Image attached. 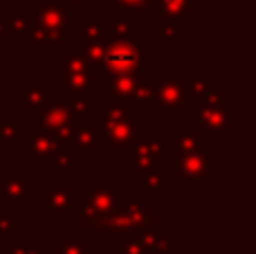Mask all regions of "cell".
<instances>
[{
    "instance_id": "obj_1",
    "label": "cell",
    "mask_w": 256,
    "mask_h": 254,
    "mask_svg": "<svg viewBox=\"0 0 256 254\" xmlns=\"http://www.w3.org/2000/svg\"><path fill=\"white\" fill-rule=\"evenodd\" d=\"M99 133L102 153L126 151L144 133V112L132 108L130 104L108 102L90 120Z\"/></svg>"
},
{
    "instance_id": "obj_2",
    "label": "cell",
    "mask_w": 256,
    "mask_h": 254,
    "mask_svg": "<svg viewBox=\"0 0 256 254\" xmlns=\"http://www.w3.org/2000/svg\"><path fill=\"white\" fill-rule=\"evenodd\" d=\"M124 187L122 182L115 184H92L86 182L81 187V210L76 212V216L72 218L70 234H79L90 241L92 234L102 228V223L115 212V207L120 205Z\"/></svg>"
},
{
    "instance_id": "obj_3",
    "label": "cell",
    "mask_w": 256,
    "mask_h": 254,
    "mask_svg": "<svg viewBox=\"0 0 256 254\" xmlns=\"http://www.w3.org/2000/svg\"><path fill=\"white\" fill-rule=\"evenodd\" d=\"M146 207H148V202H146L144 194H122L120 205L104 220L102 228L92 234L90 243L115 248L124 238L132 236L137 230L146 225Z\"/></svg>"
},
{
    "instance_id": "obj_4",
    "label": "cell",
    "mask_w": 256,
    "mask_h": 254,
    "mask_svg": "<svg viewBox=\"0 0 256 254\" xmlns=\"http://www.w3.org/2000/svg\"><path fill=\"white\" fill-rule=\"evenodd\" d=\"M43 192V232L52 238L70 234L72 218L81 210V196L68 182H45Z\"/></svg>"
},
{
    "instance_id": "obj_5",
    "label": "cell",
    "mask_w": 256,
    "mask_h": 254,
    "mask_svg": "<svg viewBox=\"0 0 256 254\" xmlns=\"http://www.w3.org/2000/svg\"><path fill=\"white\" fill-rule=\"evenodd\" d=\"M196 115V124L202 130L204 142H222L236 128L234 102L225 97V92L214 90L207 99L191 108Z\"/></svg>"
},
{
    "instance_id": "obj_6",
    "label": "cell",
    "mask_w": 256,
    "mask_h": 254,
    "mask_svg": "<svg viewBox=\"0 0 256 254\" xmlns=\"http://www.w3.org/2000/svg\"><path fill=\"white\" fill-rule=\"evenodd\" d=\"M72 128H74V120L70 115L66 92H54L40 110L32 112V130L50 135L58 146L68 151H70Z\"/></svg>"
},
{
    "instance_id": "obj_7",
    "label": "cell",
    "mask_w": 256,
    "mask_h": 254,
    "mask_svg": "<svg viewBox=\"0 0 256 254\" xmlns=\"http://www.w3.org/2000/svg\"><path fill=\"white\" fill-rule=\"evenodd\" d=\"M144 54L142 43L132 38H106L104 48V76H142Z\"/></svg>"
},
{
    "instance_id": "obj_8",
    "label": "cell",
    "mask_w": 256,
    "mask_h": 254,
    "mask_svg": "<svg viewBox=\"0 0 256 254\" xmlns=\"http://www.w3.org/2000/svg\"><path fill=\"white\" fill-rule=\"evenodd\" d=\"M153 90L158 110H162L164 122L171 124L176 122L178 112H191L189 102H186V88H184V72H164L158 70L153 74Z\"/></svg>"
},
{
    "instance_id": "obj_9",
    "label": "cell",
    "mask_w": 256,
    "mask_h": 254,
    "mask_svg": "<svg viewBox=\"0 0 256 254\" xmlns=\"http://www.w3.org/2000/svg\"><path fill=\"white\" fill-rule=\"evenodd\" d=\"M166 156V140L160 130L153 133H142L137 142L124 151V171L135 174V171H148L153 166H160Z\"/></svg>"
},
{
    "instance_id": "obj_10",
    "label": "cell",
    "mask_w": 256,
    "mask_h": 254,
    "mask_svg": "<svg viewBox=\"0 0 256 254\" xmlns=\"http://www.w3.org/2000/svg\"><path fill=\"white\" fill-rule=\"evenodd\" d=\"M32 27L70 38L72 36V7L63 0H32Z\"/></svg>"
},
{
    "instance_id": "obj_11",
    "label": "cell",
    "mask_w": 256,
    "mask_h": 254,
    "mask_svg": "<svg viewBox=\"0 0 256 254\" xmlns=\"http://www.w3.org/2000/svg\"><path fill=\"white\" fill-rule=\"evenodd\" d=\"M54 70L63 72V90L66 94H94L90 70L86 66L84 56L76 50H66L56 61H52Z\"/></svg>"
},
{
    "instance_id": "obj_12",
    "label": "cell",
    "mask_w": 256,
    "mask_h": 254,
    "mask_svg": "<svg viewBox=\"0 0 256 254\" xmlns=\"http://www.w3.org/2000/svg\"><path fill=\"white\" fill-rule=\"evenodd\" d=\"M196 207L194 205H176V202H166V205H150L146 207V225H158L168 234H182L186 225L194 223Z\"/></svg>"
},
{
    "instance_id": "obj_13",
    "label": "cell",
    "mask_w": 256,
    "mask_h": 254,
    "mask_svg": "<svg viewBox=\"0 0 256 254\" xmlns=\"http://www.w3.org/2000/svg\"><path fill=\"white\" fill-rule=\"evenodd\" d=\"M214 162H216V156L209 151L196 153V156H180V158H176V164H173V180L178 184L214 182L216 180V176H214Z\"/></svg>"
},
{
    "instance_id": "obj_14",
    "label": "cell",
    "mask_w": 256,
    "mask_h": 254,
    "mask_svg": "<svg viewBox=\"0 0 256 254\" xmlns=\"http://www.w3.org/2000/svg\"><path fill=\"white\" fill-rule=\"evenodd\" d=\"M58 144L50 135L38 133V130H27L20 135V158L22 162L32 164H50L52 158L58 153Z\"/></svg>"
},
{
    "instance_id": "obj_15",
    "label": "cell",
    "mask_w": 256,
    "mask_h": 254,
    "mask_svg": "<svg viewBox=\"0 0 256 254\" xmlns=\"http://www.w3.org/2000/svg\"><path fill=\"white\" fill-rule=\"evenodd\" d=\"M0 196L9 205H30L32 202V176L30 174H2L0 176Z\"/></svg>"
},
{
    "instance_id": "obj_16",
    "label": "cell",
    "mask_w": 256,
    "mask_h": 254,
    "mask_svg": "<svg viewBox=\"0 0 256 254\" xmlns=\"http://www.w3.org/2000/svg\"><path fill=\"white\" fill-rule=\"evenodd\" d=\"M196 16V0H150L153 20L186 22Z\"/></svg>"
},
{
    "instance_id": "obj_17",
    "label": "cell",
    "mask_w": 256,
    "mask_h": 254,
    "mask_svg": "<svg viewBox=\"0 0 256 254\" xmlns=\"http://www.w3.org/2000/svg\"><path fill=\"white\" fill-rule=\"evenodd\" d=\"M54 86L50 79H27L20 84V108L25 112H36L50 102L54 94Z\"/></svg>"
},
{
    "instance_id": "obj_18",
    "label": "cell",
    "mask_w": 256,
    "mask_h": 254,
    "mask_svg": "<svg viewBox=\"0 0 256 254\" xmlns=\"http://www.w3.org/2000/svg\"><path fill=\"white\" fill-rule=\"evenodd\" d=\"M204 138H202V130H200V126L196 124V122H191V124L184 126V130H180V133L176 135V138L171 140V142L166 144V151L173 153L176 158L180 156H196V153H204L207 148H204Z\"/></svg>"
},
{
    "instance_id": "obj_19",
    "label": "cell",
    "mask_w": 256,
    "mask_h": 254,
    "mask_svg": "<svg viewBox=\"0 0 256 254\" xmlns=\"http://www.w3.org/2000/svg\"><path fill=\"white\" fill-rule=\"evenodd\" d=\"M140 81H142V76H104V81H102L104 104H108V102L130 104Z\"/></svg>"
},
{
    "instance_id": "obj_20",
    "label": "cell",
    "mask_w": 256,
    "mask_h": 254,
    "mask_svg": "<svg viewBox=\"0 0 256 254\" xmlns=\"http://www.w3.org/2000/svg\"><path fill=\"white\" fill-rule=\"evenodd\" d=\"M104 9L112 12V18L144 20L150 18V0H102Z\"/></svg>"
},
{
    "instance_id": "obj_21",
    "label": "cell",
    "mask_w": 256,
    "mask_h": 254,
    "mask_svg": "<svg viewBox=\"0 0 256 254\" xmlns=\"http://www.w3.org/2000/svg\"><path fill=\"white\" fill-rule=\"evenodd\" d=\"M184 88H186V102L189 108L207 99L216 90L214 86V72H184Z\"/></svg>"
},
{
    "instance_id": "obj_22",
    "label": "cell",
    "mask_w": 256,
    "mask_h": 254,
    "mask_svg": "<svg viewBox=\"0 0 256 254\" xmlns=\"http://www.w3.org/2000/svg\"><path fill=\"white\" fill-rule=\"evenodd\" d=\"M135 236L144 243V248L150 254H173V250H176L171 234L164 232L158 225H144V228H140L135 232Z\"/></svg>"
},
{
    "instance_id": "obj_23",
    "label": "cell",
    "mask_w": 256,
    "mask_h": 254,
    "mask_svg": "<svg viewBox=\"0 0 256 254\" xmlns=\"http://www.w3.org/2000/svg\"><path fill=\"white\" fill-rule=\"evenodd\" d=\"M70 151L72 153L102 151L99 133H97L92 122H79V124H74V128H72V140H70Z\"/></svg>"
},
{
    "instance_id": "obj_24",
    "label": "cell",
    "mask_w": 256,
    "mask_h": 254,
    "mask_svg": "<svg viewBox=\"0 0 256 254\" xmlns=\"http://www.w3.org/2000/svg\"><path fill=\"white\" fill-rule=\"evenodd\" d=\"M153 36L164 45V50H173L178 40L186 36L184 22L176 20H153Z\"/></svg>"
},
{
    "instance_id": "obj_25",
    "label": "cell",
    "mask_w": 256,
    "mask_h": 254,
    "mask_svg": "<svg viewBox=\"0 0 256 254\" xmlns=\"http://www.w3.org/2000/svg\"><path fill=\"white\" fill-rule=\"evenodd\" d=\"M92 243L79 234H66V236L52 238V252L50 254H92Z\"/></svg>"
},
{
    "instance_id": "obj_26",
    "label": "cell",
    "mask_w": 256,
    "mask_h": 254,
    "mask_svg": "<svg viewBox=\"0 0 256 254\" xmlns=\"http://www.w3.org/2000/svg\"><path fill=\"white\" fill-rule=\"evenodd\" d=\"M32 34V14L30 9H12L7 18V38L27 40Z\"/></svg>"
},
{
    "instance_id": "obj_27",
    "label": "cell",
    "mask_w": 256,
    "mask_h": 254,
    "mask_svg": "<svg viewBox=\"0 0 256 254\" xmlns=\"http://www.w3.org/2000/svg\"><path fill=\"white\" fill-rule=\"evenodd\" d=\"M132 182L135 184H144V189L148 194H162L164 192V166H153L148 171H135Z\"/></svg>"
},
{
    "instance_id": "obj_28",
    "label": "cell",
    "mask_w": 256,
    "mask_h": 254,
    "mask_svg": "<svg viewBox=\"0 0 256 254\" xmlns=\"http://www.w3.org/2000/svg\"><path fill=\"white\" fill-rule=\"evenodd\" d=\"M68 106H70V115L74 120V124L90 122L94 115L92 94H68Z\"/></svg>"
},
{
    "instance_id": "obj_29",
    "label": "cell",
    "mask_w": 256,
    "mask_h": 254,
    "mask_svg": "<svg viewBox=\"0 0 256 254\" xmlns=\"http://www.w3.org/2000/svg\"><path fill=\"white\" fill-rule=\"evenodd\" d=\"M130 106L137 108L140 112H155L158 110V102H155V90H153V84L142 79L140 86H137L135 94L130 99Z\"/></svg>"
},
{
    "instance_id": "obj_30",
    "label": "cell",
    "mask_w": 256,
    "mask_h": 254,
    "mask_svg": "<svg viewBox=\"0 0 256 254\" xmlns=\"http://www.w3.org/2000/svg\"><path fill=\"white\" fill-rule=\"evenodd\" d=\"M30 45L32 50H61L63 43H66V38L58 34H54V32H45V30H36V27H32V34H30Z\"/></svg>"
},
{
    "instance_id": "obj_31",
    "label": "cell",
    "mask_w": 256,
    "mask_h": 254,
    "mask_svg": "<svg viewBox=\"0 0 256 254\" xmlns=\"http://www.w3.org/2000/svg\"><path fill=\"white\" fill-rule=\"evenodd\" d=\"M20 135H22L20 124L12 120V112L4 110L0 115V142H16V140H20Z\"/></svg>"
},
{
    "instance_id": "obj_32",
    "label": "cell",
    "mask_w": 256,
    "mask_h": 254,
    "mask_svg": "<svg viewBox=\"0 0 256 254\" xmlns=\"http://www.w3.org/2000/svg\"><path fill=\"white\" fill-rule=\"evenodd\" d=\"M0 254H43V252L32 243L30 236L20 234V236H16L12 243H7V246L0 250Z\"/></svg>"
},
{
    "instance_id": "obj_33",
    "label": "cell",
    "mask_w": 256,
    "mask_h": 254,
    "mask_svg": "<svg viewBox=\"0 0 256 254\" xmlns=\"http://www.w3.org/2000/svg\"><path fill=\"white\" fill-rule=\"evenodd\" d=\"M0 236L7 238V241H14L16 236H20V218H18V214L9 212V214H4L0 218Z\"/></svg>"
},
{
    "instance_id": "obj_34",
    "label": "cell",
    "mask_w": 256,
    "mask_h": 254,
    "mask_svg": "<svg viewBox=\"0 0 256 254\" xmlns=\"http://www.w3.org/2000/svg\"><path fill=\"white\" fill-rule=\"evenodd\" d=\"M108 36H112V38H132L135 36V25H132V20L110 18L108 20Z\"/></svg>"
},
{
    "instance_id": "obj_35",
    "label": "cell",
    "mask_w": 256,
    "mask_h": 254,
    "mask_svg": "<svg viewBox=\"0 0 256 254\" xmlns=\"http://www.w3.org/2000/svg\"><path fill=\"white\" fill-rule=\"evenodd\" d=\"M72 156L74 153L68 151V148H58V153L52 158V162H50V169H52V174H68V171L72 169Z\"/></svg>"
},
{
    "instance_id": "obj_36",
    "label": "cell",
    "mask_w": 256,
    "mask_h": 254,
    "mask_svg": "<svg viewBox=\"0 0 256 254\" xmlns=\"http://www.w3.org/2000/svg\"><path fill=\"white\" fill-rule=\"evenodd\" d=\"M115 254H150V252L146 250L144 243H142L140 238L132 234V236L124 238L122 243H117V246H115Z\"/></svg>"
},
{
    "instance_id": "obj_37",
    "label": "cell",
    "mask_w": 256,
    "mask_h": 254,
    "mask_svg": "<svg viewBox=\"0 0 256 254\" xmlns=\"http://www.w3.org/2000/svg\"><path fill=\"white\" fill-rule=\"evenodd\" d=\"M63 2H68L70 7H79V9H86V12H90L94 4V0H63Z\"/></svg>"
},
{
    "instance_id": "obj_38",
    "label": "cell",
    "mask_w": 256,
    "mask_h": 254,
    "mask_svg": "<svg viewBox=\"0 0 256 254\" xmlns=\"http://www.w3.org/2000/svg\"><path fill=\"white\" fill-rule=\"evenodd\" d=\"M9 88H12V76H9L7 70H2V72H0V90H2V92H7Z\"/></svg>"
},
{
    "instance_id": "obj_39",
    "label": "cell",
    "mask_w": 256,
    "mask_h": 254,
    "mask_svg": "<svg viewBox=\"0 0 256 254\" xmlns=\"http://www.w3.org/2000/svg\"><path fill=\"white\" fill-rule=\"evenodd\" d=\"M4 214H9V202L4 200L2 196H0V218H2Z\"/></svg>"
},
{
    "instance_id": "obj_40",
    "label": "cell",
    "mask_w": 256,
    "mask_h": 254,
    "mask_svg": "<svg viewBox=\"0 0 256 254\" xmlns=\"http://www.w3.org/2000/svg\"><path fill=\"white\" fill-rule=\"evenodd\" d=\"M7 38V20H0V40Z\"/></svg>"
},
{
    "instance_id": "obj_41",
    "label": "cell",
    "mask_w": 256,
    "mask_h": 254,
    "mask_svg": "<svg viewBox=\"0 0 256 254\" xmlns=\"http://www.w3.org/2000/svg\"><path fill=\"white\" fill-rule=\"evenodd\" d=\"M173 254H176V252H173Z\"/></svg>"
}]
</instances>
